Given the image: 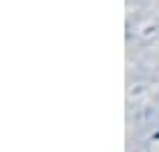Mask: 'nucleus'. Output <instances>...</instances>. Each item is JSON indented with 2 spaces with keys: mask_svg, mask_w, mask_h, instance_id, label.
Returning a JSON list of instances; mask_svg holds the SVG:
<instances>
[]
</instances>
